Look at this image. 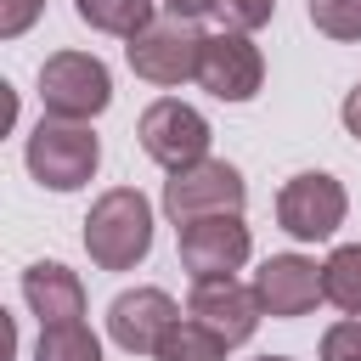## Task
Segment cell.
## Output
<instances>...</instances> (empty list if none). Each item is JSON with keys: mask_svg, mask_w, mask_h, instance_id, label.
Instances as JSON below:
<instances>
[{"mask_svg": "<svg viewBox=\"0 0 361 361\" xmlns=\"http://www.w3.org/2000/svg\"><path fill=\"white\" fill-rule=\"evenodd\" d=\"M135 135H141V152H147L152 164H164V169H180V164L209 158V141H214L209 118H203L192 102H180V96H158V102L141 113Z\"/></svg>", "mask_w": 361, "mask_h": 361, "instance_id": "52a82bcc", "label": "cell"}, {"mask_svg": "<svg viewBox=\"0 0 361 361\" xmlns=\"http://www.w3.org/2000/svg\"><path fill=\"white\" fill-rule=\"evenodd\" d=\"M39 11H45V0H0V39H17V34H28Z\"/></svg>", "mask_w": 361, "mask_h": 361, "instance_id": "44dd1931", "label": "cell"}, {"mask_svg": "<svg viewBox=\"0 0 361 361\" xmlns=\"http://www.w3.org/2000/svg\"><path fill=\"white\" fill-rule=\"evenodd\" d=\"M39 102H45L51 118H79V124H90V118L107 113V102H113V73H107V62L90 56V51H56V56H45V68H39Z\"/></svg>", "mask_w": 361, "mask_h": 361, "instance_id": "277c9868", "label": "cell"}, {"mask_svg": "<svg viewBox=\"0 0 361 361\" xmlns=\"http://www.w3.org/2000/svg\"><path fill=\"white\" fill-rule=\"evenodd\" d=\"M226 338L214 333V327H203L197 316H186V322H175L169 333H164V344L152 350V361H226Z\"/></svg>", "mask_w": 361, "mask_h": 361, "instance_id": "9a60e30c", "label": "cell"}, {"mask_svg": "<svg viewBox=\"0 0 361 361\" xmlns=\"http://www.w3.org/2000/svg\"><path fill=\"white\" fill-rule=\"evenodd\" d=\"M175 231H180V265L192 276H237L254 254V231L243 226V214H203Z\"/></svg>", "mask_w": 361, "mask_h": 361, "instance_id": "9c48e42d", "label": "cell"}, {"mask_svg": "<svg viewBox=\"0 0 361 361\" xmlns=\"http://www.w3.org/2000/svg\"><path fill=\"white\" fill-rule=\"evenodd\" d=\"M197 85L214 102H254L265 85V56L248 34H203V56H197Z\"/></svg>", "mask_w": 361, "mask_h": 361, "instance_id": "ba28073f", "label": "cell"}, {"mask_svg": "<svg viewBox=\"0 0 361 361\" xmlns=\"http://www.w3.org/2000/svg\"><path fill=\"white\" fill-rule=\"evenodd\" d=\"M34 361H102V338L85 322H56V327H39Z\"/></svg>", "mask_w": 361, "mask_h": 361, "instance_id": "e0dca14e", "label": "cell"}, {"mask_svg": "<svg viewBox=\"0 0 361 361\" xmlns=\"http://www.w3.org/2000/svg\"><path fill=\"white\" fill-rule=\"evenodd\" d=\"M23 158H28V175H34L45 192H79V186L102 169V141H96L90 124H79V118H51V113H45V118L34 124Z\"/></svg>", "mask_w": 361, "mask_h": 361, "instance_id": "7a4b0ae2", "label": "cell"}, {"mask_svg": "<svg viewBox=\"0 0 361 361\" xmlns=\"http://www.w3.org/2000/svg\"><path fill=\"white\" fill-rule=\"evenodd\" d=\"M310 23H316V34L355 45L361 39V0H310Z\"/></svg>", "mask_w": 361, "mask_h": 361, "instance_id": "ac0fdd59", "label": "cell"}, {"mask_svg": "<svg viewBox=\"0 0 361 361\" xmlns=\"http://www.w3.org/2000/svg\"><path fill=\"white\" fill-rule=\"evenodd\" d=\"M338 118H344V130H350V135L361 141V85H355V90L344 96V107H338Z\"/></svg>", "mask_w": 361, "mask_h": 361, "instance_id": "603a6c76", "label": "cell"}, {"mask_svg": "<svg viewBox=\"0 0 361 361\" xmlns=\"http://www.w3.org/2000/svg\"><path fill=\"white\" fill-rule=\"evenodd\" d=\"M175 322H180V305H175L164 288H124V293L107 305V338H113L124 355H152Z\"/></svg>", "mask_w": 361, "mask_h": 361, "instance_id": "30bf717a", "label": "cell"}, {"mask_svg": "<svg viewBox=\"0 0 361 361\" xmlns=\"http://www.w3.org/2000/svg\"><path fill=\"white\" fill-rule=\"evenodd\" d=\"M169 17H186V23H197V17H209L214 11V0H158Z\"/></svg>", "mask_w": 361, "mask_h": 361, "instance_id": "7402d4cb", "label": "cell"}, {"mask_svg": "<svg viewBox=\"0 0 361 361\" xmlns=\"http://www.w3.org/2000/svg\"><path fill=\"white\" fill-rule=\"evenodd\" d=\"M322 293L344 316H361V243H338L322 259Z\"/></svg>", "mask_w": 361, "mask_h": 361, "instance_id": "5bb4252c", "label": "cell"}, {"mask_svg": "<svg viewBox=\"0 0 361 361\" xmlns=\"http://www.w3.org/2000/svg\"><path fill=\"white\" fill-rule=\"evenodd\" d=\"M344 214H350V192H344V180H333L327 169H299V175H288L282 192H276V220H282V231L299 237V243H327V237L344 226Z\"/></svg>", "mask_w": 361, "mask_h": 361, "instance_id": "8992f818", "label": "cell"}, {"mask_svg": "<svg viewBox=\"0 0 361 361\" xmlns=\"http://www.w3.org/2000/svg\"><path fill=\"white\" fill-rule=\"evenodd\" d=\"M322 361H361V316H344L322 333Z\"/></svg>", "mask_w": 361, "mask_h": 361, "instance_id": "ffe728a7", "label": "cell"}, {"mask_svg": "<svg viewBox=\"0 0 361 361\" xmlns=\"http://www.w3.org/2000/svg\"><path fill=\"white\" fill-rule=\"evenodd\" d=\"M130 73L147 85H186L197 79V56H203V28L186 17H152L141 34L124 39Z\"/></svg>", "mask_w": 361, "mask_h": 361, "instance_id": "5b68a950", "label": "cell"}, {"mask_svg": "<svg viewBox=\"0 0 361 361\" xmlns=\"http://www.w3.org/2000/svg\"><path fill=\"white\" fill-rule=\"evenodd\" d=\"M186 316H197L203 327H214L226 344H243V338H254V327H259L265 310H259L254 282H237V276H192Z\"/></svg>", "mask_w": 361, "mask_h": 361, "instance_id": "8fae6325", "label": "cell"}, {"mask_svg": "<svg viewBox=\"0 0 361 361\" xmlns=\"http://www.w3.org/2000/svg\"><path fill=\"white\" fill-rule=\"evenodd\" d=\"M243 203H248V180H243V169L226 164V158L180 164V169H169V180H164V214H169L175 226L203 220V214H243Z\"/></svg>", "mask_w": 361, "mask_h": 361, "instance_id": "3957f363", "label": "cell"}, {"mask_svg": "<svg viewBox=\"0 0 361 361\" xmlns=\"http://www.w3.org/2000/svg\"><path fill=\"white\" fill-rule=\"evenodd\" d=\"M254 293H259V310L276 316V322H293V316H310L327 293H322V265L305 259V254H271L259 271H254Z\"/></svg>", "mask_w": 361, "mask_h": 361, "instance_id": "7c38bea8", "label": "cell"}, {"mask_svg": "<svg viewBox=\"0 0 361 361\" xmlns=\"http://www.w3.org/2000/svg\"><path fill=\"white\" fill-rule=\"evenodd\" d=\"M23 299H28V310L39 316V327L85 322V282H79V271H68L62 259L28 265V271H23Z\"/></svg>", "mask_w": 361, "mask_h": 361, "instance_id": "4fadbf2b", "label": "cell"}, {"mask_svg": "<svg viewBox=\"0 0 361 361\" xmlns=\"http://www.w3.org/2000/svg\"><path fill=\"white\" fill-rule=\"evenodd\" d=\"M85 254L96 271H135L152 254V203L135 186H107L85 214Z\"/></svg>", "mask_w": 361, "mask_h": 361, "instance_id": "6da1fadb", "label": "cell"}, {"mask_svg": "<svg viewBox=\"0 0 361 361\" xmlns=\"http://www.w3.org/2000/svg\"><path fill=\"white\" fill-rule=\"evenodd\" d=\"M254 361H293V355H254Z\"/></svg>", "mask_w": 361, "mask_h": 361, "instance_id": "cb8c5ba5", "label": "cell"}, {"mask_svg": "<svg viewBox=\"0 0 361 361\" xmlns=\"http://www.w3.org/2000/svg\"><path fill=\"white\" fill-rule=\"evenodd\" d=\"M152 6H158V0H73L79 23H90L96 34H118V39L141 34V28L152 23Z\"/></svg>", "mask_w": 361, "mask_h": 361, "instance_id": "2e32d148", "label": "cell"}, {"mask_svg": "<svg viewBox=\"0 0 361 361\" xmlns=\"http://www.w3.org/2000/svg\"><path fill=\"white\" fill-rule=\"evenodd\" d=\"M214 17L231 28V34H254L276 17V0H214Z\"/></svg>", "mask_w": 361, "mask_h": 361, "instance_id": "d6986e66", "label": "cell"}]
</instances>
